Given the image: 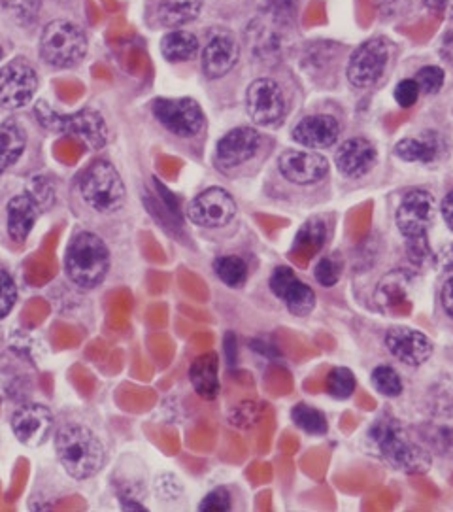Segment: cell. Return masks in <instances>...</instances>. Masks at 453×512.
Masks as SVG:
<instances>
[{"label": "cell", "mask_w": 453, "mask_h": 512, "mask_svg": "<svg viewBox=\"0 0 453 512\" xmlns=\"http://www.w3.org/2000/svg\"><path fill=\"white\" fill-rule=\"evenodd\" d=\"M38 52L40 59L53 69H72L85 57L87 38L80 25L68 19H55L44 27Z\"/></svg>", "instance_id": "cell-5"}, {"label": "cell", "mask_w": 453, "mask_h": 512, "mask_svg": "<svg viewBox=\"0 0 453 512\" xmlns=\"http://www.w3.org/2000/svg\"><path fill=\"white\" fill-rule=\"evenodd\" d=\"M372 386L386 397H399L404 388L401 375L389 365H380L372 371Z\"/></svg>", "instance_id": "cell-32"}, {"label": "cell", "mask_w": 453, "mask_h": 512, "mask_svg": "<svg viewBox=\"0 0 453 512\" xmlns=\"http://www.w3.org/2000/svg\"><path fill=\"white\" fill-rule=\"evenodd\" d=\"M80 195L85 205L101 214L118 212L127 199V188L118 169L106 161H93L80 176Z\"/></svg>", "instance_id": "cell-4"}, {"label": "cell", "mask_w": 453, "mask_h": 512, "mask_svg": "<svg viewBox=\"0 0 453 512\" xmlns=\"http://www.w3.org/2000/svg\"><path fill=\"white\" fill-rule=\"evenodd\" d=\"M38 91V74L33 65L17 57L0 67V106L19 110L31 104Z\"/></svg>", "instance_id": "cell-10"}, {"label": "cell", "mask_w": 453, "mask_h": 512, "mask_svg": "<svg viewBox=\"0 0 453 512\" xmlns=\"http://www.w3.org/2000/svg\"><path fill=\"white\" fill-rule=\"evenodd\" d=\"M225 350H229V352H231V356H229V361H231V365H233V363H235L236 352L235 335H233V333H229V335L225 337Z\"/></svg>", "instance_id": "cell-43"}, {"label": "cell", "mask_w": 453, "mask_h": 512, "mask_svg": "<svg viewBox=\"0 0 453 512\" xmlns=\"http://www.w3.org/2000/svg\"><path fill=\"white\" fill-rule=\"evenodd\" d=\"M17 301V286L10 273L0 269V320H4Z\"/></svg>", "instance_id": "cell-36"}, {"label": "cell", "mask_w": 453, "mask_h": 512, "mask_svg": "<svg viewBox=\"0 0 453 512\" xmlns=\"http://www.w3.org/2000/svg\"><path fill=\"white\" fill-rule=\"evenodd\" d=\"M438 214V203L433 193L427 189H412L403 197L397 206L395 223L404 240L427 239L431 227L435 225Z\"/></svg>", "instance_id": "cell-7"}, {"label": "cell", "mask_w": 453, "mask_h": 512, "mask_svg": "<svg viewBox=\"0 0 453 512\" xmlns=\"http://www.w3.org/2000/svg\"><path fill=\"white\" fill-rule=\"evenodd\" d=\"M263 138L253 127H236L216 146V163L221 169H236L253 159L261 150Z\"/></svg>", "instance_id": "cell-17"}, {"label": "cell", "mask_w": 453, "mask_h": 512, "mask_svg": "<svg viewBox=\"0 0 453 512\" xmlns=\"http://www.w3.org/2000/svg\"><path fill=\"white\" fill-rule=\"evenodd\" d=\"M27 146V133L16 120L0 121V174L14 167Z\"/></svg>", "instance_id": "cell-23"}, {"label": "cell", "mask_w": 453, "mask_h": 512, "mask_svg": "<svg viewBox=\"0 0 453 512\" xmlns=\"http://www.w3.org/2000/svg\"><path fill=\"white\" fill-rule=\"evenodd\" d=\"M440 214H442V220L446 222V225L450 227V231L453 233V189L442 199Z\"/></svg>", "instance_id": "cell-42"}, {"label": "cell", "mask_w": 453, "mask_h": 512, "mask_svg": "<svg viewBox=\"0 0 453 512\" xmlns=\"http://www.w3.org/2000/svg\"><path fill=\"white\" fill-rule=\"evenodd\" d=\"M110 248L91 231L74 235L65 254V273L70 282L82 290H93L110 273Z\"/></svg>", "instance_id": "cell-2"}, {"label": "cell", "mask_w": 453, "mask_h": 512, "mask_svg": "<svg viewBox=\"0 0 453 512\" xmlns=\"http://www.w3.org/2000/svg\"><path fill=\"white\" fill-rule=\"evenodd\" d=\"M427 407L442 418H453V375L442 376L429 390Z\"/></svg>", "instance_id": "cell-28"}, {"label": "cell", "mask_w": 453, "mask_h": 512, "mask_svg": "<svg viewBox=\"0 0 453 512\" xmlns=\"http://www.w3.org/2000/svg\"><path fill=\"white\" fill-rule=\"evenodd\" d=\"M44 206L36 201L33 193H19L12 197L6 206V229L10 239L23 244L33 233L34 225L40 218Z\"/></svg>", "instance_id": "cell-21"}, {"label": "cell", "mask_w": 453, "mask_h": 512, "mask_svg": "<svg viewBox=\"0 0 453 512\" xmlns=\"http://www.w3.org/2000/svg\"><path fill=\"white\" fill-rule=\"evenodd\" d=\"M53 443L68 477L87 480L104 469L106 448L99 435L84 424H65L57 429Z\"/></svg>", "instance_id": "cell-1"}, {"label": "cell", "mask_w": 453, "mask_h": 512, "mask_svg": "<svg viewBox=\"0 0 453 512\" xmlns=\"http://www.w3.org/2000/svg\"><path fill=\"white\" fill-rule=\"evenodd\" d=\"M204 0H161L157 18L163 27L180 29L201 16Z\"/></svg>", "instance_id": "cell-24"}, {"label": "cell", "mask_w": 453, "mask_h": 512, "mask_svg": "<svg viewBox=\"0 0 453 512\" xmlns=\"http://www.w3.org/2000/svg\"><path fill=\"white\" fill-rule=\"evenodd\" d=\"M2 57H4V52H2V46H0V61H2Z\"/></svg>", "instance_id": "cell-44"}, {"label": "cell", "mask_w": 453, "mask_h": 512, "mask_svg": "<svg viewBox=\"0 0 453 512\" xmlns=\"http://www.w3.org/2000/svg\"><path fill=\"white\" fill-rule=\"evenodd\" d=\"M389 354L408 367H421L433 356V342L420 329L393 325L386 333Z\"/></svg>", "instance_id": "cell-13"}, {"label": "cell", "mask_w": 453, "mask_h": 512, "mask_svg": "<svg viewBox=\"0 0 453 512\" xmlns=\"http://www.w3.org/2000/svg\"><path fill=\"white\" fill-rule=\"evenodd\" d=\"M410 282H412V274L408 271H391L382 278V282L376 290V299L382 301V305L395 303L397 299H403Z\"/></svg>", "instance_id": "cell-30"}, {"label": "cell", "mask_w": 453, "mask_h": 512, "mask_svg": "<svg viewBox=\"0 0 453 512\" xmlns=\"http://www.w3.org/2000/svg\"><path fill=\"white\" fill-rule=\"evenodd\" d=\"M233 509L231 494L227 488H216L206 495L199 505L201 512H227Z\"/></svg>", "instance_id": "cell-38"}, {"label": "cell", "mask_w": 453, "mask_h": 512, "mask_svg": "<svg viewBox=\"0 0 453 512\" xmlns=\"http://www.w3.org/2000/svg\"><path fill=\"white\" fill-rule=\"evenodd\" d=\"M199 52V40L197 36L187 31H172L161 42V53L170 63H182L189 61Z\"/></svg>", "instance_id": "cell-26"}, {"label": "cell", "mask_w": 453, "mask_h": 512, "mask_svg": "<svg viewBox=\"0 0 453 512\" xmlns=\"http://www.w3.org/2000/svg\"><path fill=\"white\" fill-rule=\"evenodd\" d=\"M414 80L418 82L423 95H435L444 86L446 74L440 67H423V69L418 70Z\"/></svg>", "instance_id": "cell-35"}, {"label": "cell", "mask_w": 453, "mask_h": 512, "mask_svg": "<svg viewBox=\"0 0 453 512\" xmlns=\"http://www.w3.org/2000/svg\"><path fill=\"white\" fill-rule=\"evenodd\" d=\"M357 386V378L353 375L352 369L348 367H335L325 380V388L331 397H335L338 401L350 399Z\"/></svg>", "instance_id": "cell-31"}, {"label": "cell", "mask_w": 453, "mask_h": 512, "mask_svg": "<svg viewBox=\"0 0 453 512\" xmlns=\"http://www.w3.org/2000/svg\"><path fill=\"white\" fill-rule=\"evenodd\" d=\"M155 120L168 133L180 138L197 137L204 129V112L201 104L193 99H157L151 104Z\"/></svg>", "instance_id": "cell-9"}, {"label": "cell", "mask_w": 453, "mask_h": 512, "mask_svg": "<svg viewBox=\"0 0 453 512\" xmlns=\"http://www.w3.org/2000/svg\"><path fill=\"white\" fill-rule=\"evenodd\" d=\"M376 159L378 152L370 140L363 137L348 138L336 150L335 165L342 176L361 178L372 171Z\"/></svg>", "instance_id": "cell-19"}, {"label": "cell", "mask_w": 453, "mask_h": 512, "mask_svg": "<svg viewBox=\"0 0 453 512\" xmlns=\"http://www.w3.org/2000/svg\"><path fill=\"white\" fill-rule=\"evenodd\" d=\"M329 169V159L318 152L286 150L278 159V171L295 186H314L329 174Z\"/></svg>", "instance_id": "cell-14"}, {"label": "cell", "mask_w": 453, "mask_h": 512, "mask_svg": "<svg viewBox=\"0 0 453 512\" xmlns=\"http://www.w3.org/2000/svg\"><path fill=\"white\" fill-rule=\"evenodd\" d=\"M238 53L240 48L233 35L218 33L212 36L202 48V70L206 78L219 80L227 76L231 70L235 69Z\"/></svg>", "instance_id": "cell-20"}, {"label": "cell", "mask_w": 453, "mask_h": 512, "mask_svg": "<svg viewBox=\"0 0 453 512\" xmlns=\"http://www.w3.org/2000/svg\"><path fill=\"white\" fill-rule=\"evenodd\" d=\"M291 418L295 422V426L310 433V435H325L329 424H327V418L321 410L312 407V405H306V403H299L295 405V409L291 412Z\"/></svg>", "instance_id": "cell-29"}, {"label": "cell", "mask_w": 453, "mask_h": 512, "mask_svg": "<svg viewBox=\"0 0 453 512\" xmlns=\"http://www.w3.org/2000/svg\"><path fill=\"white\" fill-rule=\"evenodd\" d=\"M421 437H425L423 441L433 452L453 460V427H427L421 429Z\"/></svg>", "instance_id": "cell-33"}, {"label": "cell", "mask_w": 453, "mask_h": 512, "mask_svg": "<svg viewBox=\"0 0 453 512\" xmlns=\"http://www.w3.org/2000/svg\"><path fill=\"white\" fill-rule=\"evenodd\" d=\"M440 152L437 135L423 133L418 138H403L395 144V155L406 163H433Z\"/></svg>", "instance_id": "cell-25"}, {"label": "cell", "mask_w": 453, "mask_h": 512, "mask_svg": "<svg viewBox=\"0 0 453 512\" xmlns=\"http://www.w3.org/2000/svg\"><path fill=\"white\" fill-rule=\"evenodd\" d=\"M325 239H327V225L318 218L304 223L299 233V242H304V246H312L314 250H319Z\"/></svg>", "instance_id": "cell-37"}, {"label": "cell", "mask_w": 453, "mask_h": 512, "mask_svg": "<svg viewBox=\"0 0 453 512\" xmlns=\"http://www.w3.org/2000/svg\"><path fill=\"white\" fill-rule=\"evenodd\" d=\"M389 61V46L384 38H370L363 42L348 61L346 76L357 89L374 86L386 72Z\"/></svg>", "instance_id": "cell-11"}, {"label": "cell", "mask_w": 453, "mask_h": 512, "mask_svg": "<svg viewBox=\"0 0 453 512\" xmlns=\"http://www.w3.org/2000/svg\"><path fill=\"white\" fill-rule=\"evenodd\" d=\"M270 290L286 305L287 310L295 316H308L316 307V293L299 280L289 267H276L270 274Z\"/></svg>", "instance_id": "cell-15"}, {"label": "cell", "mask_w": 453, "mask_h": 512, "mask_svg": "<svg viewBox=\"0 0 453 512\" xmlns=\"http://www.w3.org/2000/svg\"><path fill=\"white\" fill-rule=\"evenodd\" d=\"M372 441L378 446L382 458L397 471L408 475H423L431 469V450L412 439H406L403 429L395 420H380L372 427Z\"/></svg>", "instance_id": "cell-3"}, {"label": "cell", "mask_w": 453, "mask_h": 512, "mask_svg": "<svg viewBox=\"0 0 453 512\" xmlns=\"http://www.w3.org/2000/svg\"><path fill=\"white\" fill-rule=\"evenodd\" d=\"M187 216L191 222L204 229L227 227L236 216L235 199L227 189H204L189 203Z\"/></svg>", "instance_id": "cell-12"}, {"label": "cell", "mask_w": 453, "mask_h": 512, "mask_svg": "<svg viewBox=\"0 0 453 512\" xmlns=\"http://www.w3.org/2000/svg\"><path fill=\"white\" fill-rule=\"evenodd\" d=\"M214 271L229 288H240L248 280V263L240 256H219L214 261Z\"/></svg>", "instance_id": "cell-27"}, {"label": "cell", "mask_w": 453, "mask_h": 512, "mask_svg": "<svg viewBox=\"0 0 453 512\" xmlns=\"http://www.w3.org/2000/svg\"><path fill=\"white\" fill-rule=\"evenodd\" d=\"M246 110L257 127H276L287 114L286 95L270 78L253 80L246 91Z\"/></svg>", "instance_id": "cell-8"}, {"label": "cell", "mask_w": 453, "mask_h": 512, "mask_svg": "<svg viewBox=\"0 0 453 512\" xmlns=\"http://www.w3.org/2000/svg\"><path fill=\"white\" fill-rule=\"evenodd\" d=\"M316 280L323 288H333L342 276V261L336 256L321 257L314 269Z\"/></svg>", "instance_id": "cell-34"}, {"label": "cell", "mask_w": 453, "mask_h": 512, "mask_svg": "<svg viewBox=\"0 0 453 512\" xmlns=\"http://www.w3.org/2000/svg\"><path fill=\"white\" fill-rule=\"evenodd\" d=\"M53 414L46 405L29 403L23 405L12 416V431L17 441L29 448H38L50 439L53 431Z\"/></svg>", "instance_id": "cell-16"}, {"label": "cell", "mask_w": 453, "mask_h": 512, "mask_svg": "<svg viewBox=\"0 0 453 512\" xmlns=\"http://www.w3.org/2000/svg\"><path fill=\"white\" fill-rule=\"evenodd\" d=\"M420 95V86H418V82L414 78L401 80L397 87H395V91H393V97H395V101H397L401 108H412L414 104L418 103Z\"/></svg>", "instance_id": "cell-39"}, {"label": "cell", "mask_w": 453, "mask_h": 512, "mask_svg": "<svg viewBox=\"0 0 453 512\" xmlns=\"http://www.w3.org/2000/svg\"><path fill=\"white\" fill-rule=\"evenodd\" d=\"M440 303H442L444 312L453 320V276L444 282V286L440 290Z\"/></svg>", "instance_id": "cell-41"}, {"label": "cell", "mask_w": 453, "mask_h": 512, "mask_svg": "<svg viewBox=\"0 0 453 512\" xmlns=\"http://www.w3.org/2000/svg\"><path fill=\"white\" fill-rule=\"evenodd\" d=\"M293 140L308 150H325L340 137V123L329 114H314L302 118L291 131Z\"/></svg>", "instance_id": "cell-18"}, {"label": "cell", "mask_w": 453, "mask_h": 512, "mask_svg": "<svg viewBox=\"0 0 453 512\" xmlns=\"http://www.w3.org/2000/svg\"><path fill=\"white\" fill-rule=\"evenodd\" d=\"M36 116L46 129L80 138L87 148L101 150L108 142L106 121L95 110L87 108L74 114H57L55 110H51L50 104L38 103Z\"/></svg>", "instance_id": "cell-6"}, {"label": "cell", "mask_w": 453, "mask_h": 512, "mask_svg": "<svg viewBox=\"0 0 453 512\" xmlns=\"http://www.w3.org/2000/svg\"><path fill=\"white\" fill-rule=\"evenodd\" d=\"M427 10L442 16V18H453V0H423Z\"/></svg>", "instance_id": "cell-40"}, {"label": "cell", "mask_w": 453, "mask_h": 512, "mask_svg": "<svg viewBox=\"0 0 453 512\" xmlns=\"http://www.w3.org/2000/svg\"><path fill=\"white\" fill-rule=\"evenodd\" d=\"M189 380L199 397L204 401H214L221 392L218 354L206 352L195 359L189 367Z\"/></svg>", "instance_id": "cell-22"}]
</instances>
